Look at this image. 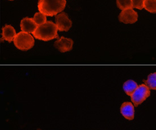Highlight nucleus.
<instances>
[{
	"label": "nucleus",
	"instance_id": "nucleus-12",
	"mask_svg": "<svg viewBox=\"0 0 156 130\" xmlns=\"http://www.w3.org/2000/svg\"><path fill=\"white\" fill-rule=\"evenodd\" d=\"M144 82L149 90H156V73L149 74L148 79L144 80Z\"/></svg>",
	"mask_w": 156,
	"mask_h": 130
},
{
	"label": "nucleus",
	"instance_id": "nucleus-8",
	"mask_svg": "<svg viewBox=\"0 0 156 130\" xmlns=\"http://www.w3.org/2000/svg\"><path fill=\"white\" fill-rule=\"evenodd\" d=\"M37 28V25L33 18H25L21 20V29L23 32L33 33Z\"/></svg>",
	"mask_w": 156,
	"mask_h": 130
},
{
	"label": "nucleus",
	"instance_id": "nucleus-10",
	"mask_svg": "<svg viewBox=\"0 0 156 130\" xmlns=\"http://www.w3.org/2000/svg\"><path fill=\"white\" fill-rule=\"evenodd\" d=\"M16 36V31L12 26L6 25L2 28V37L1 40L8 41L11 43Z\"/></svg>",
	"mask_w": 156,
	"mask_h": 130
},
{
	"label": "nucleus",
	"instance_id": "nucleus-18",
	"mask_svg": "<svg viewBox=\"0 0 156 130\" xmlns=\"http://www.w3.org/2000/svg\"></svg>",
	"mask_w": 156,
	"mask_h": 130
},
{
	"label": "nucleus",
	"instance_id": "nucleus-16",
	"mask_svg": "<svg viewBox=\"0 0 156 130\" xmlns=\"http://www.w3.org/2000/svg\"><path fill=\"white\" fill-rule=\"evenodd\" d=\"M133 8L141 10L144 8V0H131Z\"/></svg>",
	"mask_w": 156,
	"mask_h": 130
},
{
	"label": "nucleus",
	"instance_id": "nucleus-5",
	"mask_svg": "<svg viewBox=\"0 0 156 130\" xmlns=\"http://www.w3.org/2000/svg\"><path fill=\"white\" fill-rule=\"evenodd\" d=\"M56 25L58 31H68L71 28L72 22L65 12H62L55 17Z\"/></svg>",
	"mask_w": 156,
	"mask_h": 130
},
{
	"label": "nucleus",
	"instance_id": "nucleus-11",
	"mask_svg": "<svg viewBox=\"0 0 156 130\" xmlns=\"http://www.w3.org/2000/svg\"><path fill=\"white\" fill-rule=\"evenodd\" d=\"M138 85L135 81L132 80H129L126 81L123 84V90L128 96H131L135 90L137 88Z\"/></svg>",
	"mask_w": 156,
	"mask_h": 130
},
{
	"label": "nucleus",
	"instance_id": "nucleus-3",
	"mask_svg": "<svg viewBox=\"0 0 156 130\" xmlns=\"http://www.w3.org/2000/svg\"><path fill=\"white\" fill-rule=\"evenodd\" d=\"M13 41L16 48L22 51H26L31 49L35 43L34 37L29 33L23 31L16 34Z\"/></svg>",
	"mask_w": 156,
	"mask_h": 130
},
{
	"label": "nucleus",
	"instance_id": "nucleus-15",
	"mask_svg": "<svg viewBox=\"0 0 156 130\" xmlns=\"http://www.w3.org/2000/svg\"><path fill=\"white\" fill-rule=\"evenodd\" d=\"M33 19L38 26L43 25L47 22L46 16L41 12H36L34 15Z\"/></svg>",
	"mask_w": 156,
	"mask_h": 130
},
{
	"label": "nucleus",
	"instance_id": "nucleus-13",
	"mask_svg": "<svg viewBox=\"0 0 156 130\" xmlns=\"http://www.w3.org/2000/svg\"><path fill=\"white\" fill-rule=\"evenodd\" d=\"M144 8L149 12L156 13V0H144Z\"/></svg>",
	"mask_w": 156,
	"mask_h": 130
},
{
	"label": "nucleus",
	"instance_id": "nucleus-17",
	"mask_svg": "<svg viewBox=\"0 0 156 130\" xmlns=\"http://www.w3.org/2000/svg\"><path fill=\"white\" fill-rule=\"evenodd\" d=\"M9 1H13V0H9Z\"/></svg>",
	"mask_w": 156,
	"mask_h": 130
},
{
	"label": "nucleus",
	"instance_id": "nucleus-1",
	"mask_svg": "<svg viewBox=\"0 0 156 130\" xmlns=\"http://www.w3.org/2000/svg\"><path fill=\"white\" fill-rule=\"evenodd\" d=\"M66 5V0H39L37 7L45 15L52 16L62 12Z\"/></svg>",
	"mask_w": 156,
	"mask_h": 130
},
{
	"label": "nucleus",
	"instance_id": "nucleus-4",
	"mask_svg": "<svg viewBox=\"0 0 156 130\" xmlns=\"http://www.w3.org/2000/svg\"><path fill=\"white\" fill-rule=\"evenodd\" d=\"M151 95L149 88L145 84L139 85L131 96V100L136 107L141 104Z\"/></svg>",
	"mask_w": 156,
	"mask_h": 130
},
{
	"label": "nucleus",
	"instance_id": "nucleus-9",
	"mask_svg": "<svg viewBox=\"0 0 156 130\" xmlns=\"http://www.w3.org/2000/svg\"><path fill=\"white\" fill-rule=\"evenodd\" d=\"M120 112L124 117L128 120H133L135 115V109L133 104L129 102H125L121 106Z\"/></svg>",
	"mask_w": 156,
	"mask_h": 130
},
{
	"label": "nucleus",
	"instance_id": "nucleus-7",
	"mask_svg": "<svg viewBox=\"0 0 156 130\" xmlns=\"http://www.w3.org/2000/svg\"><path fill=\"white\" fill-rule=\"evenodd\" d=\"M73 45V41L70 39L66 38L64 36L61 37V38L55 41L54 44L55 47L62 53L70 51L72 49Z\"/></svg>",
	"mask_w": 156,
	"mask_h": 130
},
{
	"label": "nucleus",
	"instance_id": "nucleus-2",
	"mask_svg": "<svg viewBox=\"0 0 156 130\" xmlns=\"http://www.w3.org/2000/svg\"><path fill=\"white\" fill-rule=\"evenodd\" d=\"M33 35L35 38L40 40H51L58 37V28L53 22L48 21L44 24L39 26Z\"/></svg>",
	"mask_w": 156,
	"mask_h": 130
},
{
	"label": "nucleus",
	"instance_id": "nucleus-6",
	"mask_svg": "<svg viewBox=\"0 0 156 130\" xmlns=\"http://www.w3.org/2000/svg\"><path fill=\"white\" fill-rule=\"evenodd\" d=\"M138 19V14L132 9L122 10L120 13L119 20L125 24L135 23Z\"/></svg>",
	"mask_w": 156,
	"mask_h": 130
},
{
	"label": "nucleus",
	"instance_id": "nucleus-14",
	"mask_svg": "<svg viewBox=\"0 0 156 130\" xmlns=\"http://www.w3.org/2000/svg\"><path fill=\"white\" fill-rule=\"evenodd\" d=\"M116 4L122 10L133 8L131 0H116Z\"/></svg>",
	"mask_w": 156,
	"mask_h": 130
}]
</instances>
